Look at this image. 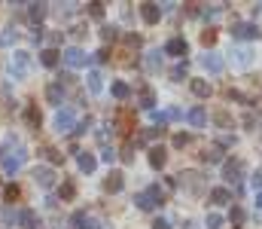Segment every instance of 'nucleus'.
Listing matches in <instances>:
<instances>
[{
	"instance_id": "obj_33",
	"label": "nucleus",
	"mask_w": 262,
	"mask_h": 229,
	"mask_svg": "<svg viewBox=\"0 0 262 229\" xmlns=\"http://www.w3.org/2000/svg\"><path fill=\"white\" fill-rule=\"evenodd\" d=\"M58 196H61V199H73V196H76V186H73L70 180H64L61 190H58Z\"/></svg>"
},
{
	"instance_id": "obj_39",
	"label": "nucleus",
	"mask_w": 262,
	"mask_h": 229,
	"mask_svg": "<svg viewBox=\"0 0 262 229\" xmlns=\"http://www.w3.org/2000/svg\"><path fill=\"white\" fill-rule=\"evenodd\" d=\"M201 43H204V46H213V43H216V31H204V34H201Z\"/></svg>"
},
{
	"instance_id": "obj_41",
	"label": "nucleus",
	"mask_w": 262,
	"mask_h": 229,
	"mask_svg": "<svg viewBox=\"0 0 262 229\" xmlns=\"http://www.w3.org/2000/svg\"><path fill=\"white\" fill-rule=\"evenodd\" d=\"M101 159L113 165V159H116V150H113V147H104V153H101Z\"/></svg>"
},
{
	"instance_id": "obj_9",
	"label": "nucleus",
	"mask_w": 262,
	"mask_h": 229,
	"mask_svg": "<svg viewBox=\"0 0 262 229\" xmlns=\"http://www.w3.org/2000/svg\"><path fill=\"white\" fill-rule=\"evenodd\" d=\"M122 186H125V174L122 171H110L107 180H104V193H122Z\"/></svg>"
},
{
	"instance_id": "obj_25",
	"label": "nucleus",
	"mask_w": 262,
	"mask_h": 229,
	"mask_svg": "<svg viewBox=\"0 0 262 229\" xmlns=\"http://www.w3.org/2000/svg\"><path fill=\"white\" fill-rule=\"evenodd\" d=\"M180 186L198 190V186H201V174H195V171H186V174H180Z\"/></svg>"
},
{
	"instance_id": "obj_6",
	"label": "nucleus",
	"mask_w": 262,
	"mask_h": 229,
	"mask_svg": "<svg viewBox=\"0 0 262 229\" xmlns=\"http://www.w3.org/2000/svg\"><path fill=\"white\" fill-rule=\"evenodd\" d=\"M241 162L238 159H223V177H226V183H235L238 186V180H241Z\"/></svg>"
},
{
	"instance_id": "obj_50",
	"label": "nucleus",
	"mask_w": 262,
	"mask_h": 229,
	"mask_svg": "<svg viewBox=\"0 0 262 229\" xmlns=\"http://www.w3.org/2000/svg\"><path fill=\"white\" fill-rule=\"evenodd\" d=\"M256 211H262V193H256Z\"/></svg>"
},
{
	"instance_id": "obj_8",
	"label": "nucleus",
	"mask_w": 262,
	"mask_h": 229,
	"mask_svg": "<svg viewBox=\"0 0 262 229\" xmlns=\"http://www.w3.org/2000/svg\"><path fill=\"white\" fill-rule=\"evenodd\" d=\"M64 61L70 68H85V65H89V55H85L79 46H70V49H64Z\"/></svg>"
},
{
	"instance_id": "obj_31",
	"label": "nucleus",
	"mask_w": 262,
	"mask_h": 229,
	"mask_svg": "<svg viewBox=\"0 0 262 229\" xmlns=\"http://www.w3.org/2000/svg\"><path fill=\"white\" fill-rule=\"evenodd\" d=\"M204 226H207V229H223V226H226V220H223V214H207Z\"/></svg>"
},
{
	"instance_id": "obj_46",
	"label": "nucleus",
	"mask_w": 262,
	"mask_h": 229,
	"mask_svg": "<svg viewBox=\"0 0 262 229\" xmlns=\"http://www.w3.org/2000/svg\"><path fill=\"white\" fill-rule=\"evenodd\" d=\"M131 150H134V141H128L125 150H122V159H125V162H131Z\"/></svg>"
},
{
	"instance_id": "obj_47",
	"label": "nucleus",
	"mask_w": 262,
	"mask_h": 229,
	"mask_svg": "<svg viewBox=\"0 0 262 229\" xmlns=\"http://www.w3.org/2000/svg\"><path fill=\"white\" fill-rule=\"evenodd\" d=\"M232 144H235V138H232V135H226V138H220V144H216V147H232Z\"/></svg>"
},
{
	"instance_id": "obj_11",
	"label": "nucleus",
	"mask_w": 262,
	"mask_h": 229,
	"mask_svg": "<svg viewBox=\"0 0 262 229\" xmlns=\"http://www.w3.org/2000/svg\"><path fill=\"white\" fill-rule=\"evenodd\" d=\"M73 122H76V119H73V110H58V113H55V132L64 135V132L73 129Z\"/></svg>"
},
{
	"instance_id": "obj_30",
	"label": "nucleus",
	"mask_w": 262,
	"mask_h": 229,
	"mask_svg": "<svg viewBox=\"0 0 262 229\" xmlns=\"http://www.w3.org/2000/svg\"><path fill=\"white\" fill-rule=\"evenodd\" d=\"M85 82H89V92H92V95H98V92H101V74H98V71H92Z\"/></svg>"
},
{
	"instance_id": "obj_3",
	"label": "nucleus",
	"mask_w": 262,
	"mask_h": 229,
	"mask_svg": "<svg viewBox=\"0 0 262 229\" xmlns=\"http://www.w3.org/2000/svg\"><path fill=\"white\" fill-rule=\"evenodd\" d=\"M232 37L235 40H256L259 37V25H253V22H235L232 25Z\"/></svg>"
},
{
	"instance_id": "obj_16",
	"label": "nucleus",
	"mask_w": 262,
	"mask_h": 229,
	"mask_svg": "<svg viewBox=\"0 0 262 229\" xmlns=\"http://www.w3.org/2000/svg\"><path fill=\"white\" fill-rule=\"evenodd\" d=\"M201 65H204V71H210V74H220V71H223V58H220L216 52L201 55Z\"/></svg>"
},
{
	"instance_id": "obj_29",
	"label": "nucleus",
	"mask_w": 262,
	"mask_h": 229,
	"mask_svg": "<svg viewBox=\"0 0 262 229\" xmlns=\"http://www.w3.org/2000/svg\"><path fill=\"white\" fill-rule=\"evenodd\" d=\"M140 107H143V110H152V107H156V95H152V89H143V92H140Z\"/></svg>"
},
{
	"instance_id": "obj_1",
	"label": "nucleus",
	"mask_w": 262,
	"mask_h": 229,
	"mask_svg": "<svg viewBox=\"0 0 262 229\" xmlns=\"http://www.w3.org/2000/svg\"><path fill=\"white\" fill-rule=\"evenodd\" d=\"M162 202H165V193H162V186H159V183H152L149 190H143V193H137V196H134V205H137L140 211H156Z\"/></svg>"
},
{
	"instance_id": "obj_38",
	"label": "nucleus",
	"mask_w": 262,
	"mask_h": 229,
	"mask_svg": "<svg viewBox=\"0 0 262 229\" xmlns=\"http://www.w3.org/2000/svg\"><path fill=\"white\" fill-rule=\"evenodd\" d=\"M89 12H92L95 18H104V3H89Z\"/></svg>"
},
{
	"instance_id": "obj_24",
	"label": "nucleus",
	"mask_w": 262,
	"mask_h": 229,
	"mask_svg": "<svg viewBox=\"0 0 262 229\" xmlns=\"http://www.w3.org/2000/svg\"><path fill=\"white\" fill-rule=\"evenodd\" d=\"M110 92H113V98H116V101H128V98H131L128 82H119V79L113 82V89H110Z\"/></svg>"
},
{
	"instance_id": "obj_43",
	"label": "nucleus",
	"mask_w": 262,
	"mask_h": 229,
	"mask_svg": "<svg viewBox=\"0 0 262 229\" xmlns=\"http://www.w3.org/2000/svg\"><path fill=\"white\" fill-rule=\"evenodd\" d=\"M165 116H168V122H174V119H180V116H183V113H180V110H177V107H171V110H165Z\"/></svg>"
},
{
	"instance_id": "obj_7",
	"label": "nucleus",
	"mask_w": 262,
	"mask_h": 229,
	"mask_svg": "<svg viewBox=\"0 0 262 229\" xmlns=\"http://www.w3.org/2000/svg\"><path fill=\"white\" fill-rule=\"evenodd\" d=\"M34 180H37V186L52 190V186H55V171H52L49 165H37V168H34Z\"/></svg>"
},
{
	"instance_id": "obj_42",
	"label": "nucleus",
	"mask_w": 262,
	"mask_h": 229,
	"mask_svg": "<svg viewBox=\"0 0 262 229\" xmlns=\"http://www.w3.org/2000/svg\"><path fill=\"white\" fill-rule=\"evenodd\" d=\"M213 119H216L220 126H226V129H232V119H229V113H216Z\"/></svg>"
},
{
	"instance_id": "obj_22",
	"label": "nucleus",
	"mask_w": 262,
	"mask_h": 229,
	"mask_svg": "<svg viewBox=\"0 0 262 229\" xmlns=\"http://www.w3.org/2000/svg\"><path fill=\"white\" fill-rule=\"evenodd\" d=\"M189 86H192V92H195L198 98H210V92H213V86L207 79H192Z\"/></svg>"
},
{
	"instance_id": "obj_44",
	"label": "nucleus",
	"mask_w": 262,
	"mask_h": 229,
	"mask_svg": "<svg viewBox=\"0 0 262 229\" xmlns=\"http://www.w3.org/2000/svg\"><path fill=\"white\" fill-rule=\"evenodd\" d=\"M89 126H92V119H82V122H79L73 132H76V135H85V132H89Z\"/></svg>"
},
{
	"instance_id": "obj_12",
	"label": "nucleus",
	"mask_w": 262,
	"mask_h": 229,
	"mask_svg": "<svg viewBox=\"0 0 262 229\" xmlns=\"http://www.w3.org/2000/svg\"><path fill=\"white\" fill-rule=\"evenodd\" d=\"M18 223L25 229H40V214L34 208H25V211H18Z\"/></svg>"
},
{
	"instance_id": "obj_15",
	"label": "nucleus",
	"mask_w": 262,
	"mask_h": 229,
	"mask_svg": "<svg viewBox=\"0 0 262 229\" xmlns=\"http://www.w3.org/2000/svg\"><path fill=\"white\" fill-rule=\"evenodd\" d=\"M73 223H76V229H101V220L98 217H89L85 211L73 214Z\"/></svg>"
},
{
	"instance_id": "obj_17",
	"label": "nucleus",
	"mask_w": 262,
	"mask_h": 229,
	"mask_svg": "<svg viewBox=\"0 0 262 229\" xmlns=\"http://www.w3.org/2000/svg\"><path fill=\"white\" fill-rule=\"evenodd\" d=\"M165 162H168L165 147H152V150H149V165H152L156 171H162V168H165Z\"/></svg>"
},
{
	"instance_id": "obj_19",
	"label": "nucleus",
	"mask_w": 262,
	"mask_h": 229,
	"mask_svg": "<svg viewBox=\"0 0 262 229\" xmlns=\"http://www.w3.org/2000/svg\"><path fill=\"white\" fill-rule=\"evenodd\" d=\"M28 18H31L34 25H40V22L46 18V3H28Z\"/></svg>"
},
{
	"instance_id": "obj_37",
	"label": "nucleus",
	"mask_w": 262,
	"mask_h": 229,
	"mask_svg": "<svg viewBox=\"0 0 262 229\" xmlns=\"http://www.w3.org/2000/svg\"><path fill=\"white\" fill-rule=\"evenodd\" d=\"M3 199H6V202H15V199H18V186H15V183H9V186L3 190Z\"/></svg>"
},
{
	"instance_id": "obj_32",
	"label": "nucleus",
	"mask_w": 262,
	"mask_h": 229,
	"mask_svg": "<svg viewBox=\"0 0 262 229\" xmlns=\"http://www.w3.org/2000/svg\"><path fill=\"white\" fill-rule=\"evenodd\" d=\"M186 74H189V65H186V61H180V65L171 71V79H174V82H180V79H183Z\"/></svg>"
},
{
	"instance_id": "obj_5",
	"label": "nucleus",
	"mask_w": 262,
	"mask_h": 229,
	"mask_svg": "<svg viewBox=\"0 0 262 229\" xmlns=\"http://www.w3.org/2000/svg\"><path fill=\"white\" fill-rule=\"evenodd\" d=\"M162 52H165V55H174V58H183V55H189V43H186L183 37H171Z\"/></svg>"
},
{
	"instance_id": "obj_23",
	"label": "nucleus",
	"mask_w": 262,
	"mask_h": 229,
	"mask_svg": "<svg viewBox=\"0 0 262 229\" xmlns=\"http://www.w3.org/2000/svg\"><path fill=\"white\" fill-rule=\"evenodd\" d=\"M201 162H207V165L223 162V147H207V150L201 153Z\"/></svg>"
},
{
	"instance_id": "obj_13",
	"label": "nucleus",
	"mask_w": 262,
	"mask_h": 229,
	"mask_svg": "<svg viewBox=\"0 0 262 229\" xmlns=\"http://www.w3.org/2000/svg\"><path fill=\"white\" fill-rule=\"evenodd\" d=\"M229 202H232V193H229L226 186H213V190H210V205L223 208V205H229Z\"/></svg>"
},
{
	"instance_id": "obj_49",
	"label": "nucleus",
	"mask_w": 262,
	"mask_h": 229,
	"mask_svg": "<svg viewBox=\"0 0 262 229\" xmlns=\"http://www.w3.org/2000/svg\"><path fill=\"white\" fill-rule=\"evenodd\" d=\"M152 229H171V223H168V220H162V217H159V220H156V223H152Z\"/></svg>"
},
{
	"instance_id": "obj_21",
	"label": "nucleus",
	"mask_w": 262,
	"mask_h": 229,
	"mask_svg": "<svg viewBox=\"0 0 262 229\" xmlns=\"http://www.w3.org/2000/svg\"><path fill=\"white\" fill-rule=\"evenodd\" d=\"M58 55H61L58 49H43L40 52V65L43 68H58Z\"/></svg>"
},
{
	"instance_id": "obj_14",
	"label": "nucleus",
	"mask_w": 262,
	"mask_h": 229,
	"mask_svg": "<svg viewBox=\"0 0 262 229\" xmlns=\"http://www.w3.org/2000/svg\"><path fill=\"white\" fill-rule=\"evenodd\" d=\"M186 122H189L192 129H204V126H207V113H204V107H192V110L186 113Z\"/></svg>"
},
{
	"instance_id": "obj_34",
	"label": "nucleus",
	"mask_w": 262,
	"mask_h": 229,
	"mask_svg": "<svg viewBox=\"0 0 262 229\" xmlns=\"http://www.w3.org/2000/svg\"><path fill=\"white\" fill-rule=\"evenodd\" d=\"M232 55H238V65H250V58H253V52H250V49H235Z\"/></svg>"
},
{
	"instance_id": "obj_20",
	"label": "nucleus",
	"mask_w": 262,
	"mask_h": 229,
	"mask_svg": "<svg viewBox=\"0 0 262 229\" xmlns=\"http://www.w3.org/2000/svg\"><path fill=\"white\" fill-rule=\"evenodd\" d=\"M46 98H49V104H61L64 101V82H52L46 89Z\"/></svg>"
},
{
	"instance_id": "obj_45",
	"label": "nucleus",
	"mask_w": 262,
	"mask_h": 229,
	"mask_svg": "<svg viewBox=\"0 0 262 229\" xmlns=\"http://www.w3.org/2000/svg\"><path fill=\"white\" fill-rule=\"evenodd\" d=\"M250 183H253V190H256V193H262V171L253 174V180H250Z\"/></svg>"
},
{
	"instance_id": "obj_27",
	"label": "nucleus",
	"mask_w": 262,
	"mask_h": 229,
	"mask_svg": "<svg viewBox=\"0 0 262 229\" xmlns=\"http://www.w3.org/2000/svg\"><path fill=\"white\" fill-rule=\"evenodd\" d=\"M25 122H28L31 129H40V122H43V119H40V110H37V107H28V110H25Z\"/></svg>"
},
{
	"instance_id": "obj_18",
	"label": "nucleus",
	"mask_w": 262,
	"mask_h": 229,
	"mask_svg": "<svg viewBox=\"0 0 262 229\" xmlns=\"http://www.w3.org/2000/svg\"><path fill=\"white\" fill-rule=\"evenodd\" d=\"M76 162H79V171H82V174H92V171L98 168V159H95L92 153H79Z\"/></svg>"
},
{
	"instance_id": "obj_10",
	"label": "nucleus",
	"mask_w": 262,
	"mask_h": 229,
	"mask_svg": "<svg viewBox=\"0 0 262 229\" xmlns=\"http://www.w3.org/2000/svg\"><path fill=\"white\" fill-rule=\"evenodd\" d=\"M140 15H143L146 25H156L162 18V6L159 3H140Z\"/></svg>"
},
{
	"instance_id": "obj_4",
	"label": "nucleus",
	"mask_w": 262,
	"mask_h": 229,
	"mask_svg": "<svg viewBox=\"0 0 262 229\" xmlns=\"http://www.w3.org/2000/svg\"><path fill=\"white\" fill-rule=\"evenodd\" d=\"M25 159H28V153H25V150L9 153V156L3 159V174H6V177H15V174H18V168L25 165Z\"/></svg>"
},
{
	"instance_id": "obj_26",
	"label": "nucleus",
	"mask_w": 262,
	"mask_h": 229,
	"mask_svg": "<svg viewBox=\"0 0 262 229\" xmlns=\"http://www.w3.org/2000/svg\"><path fill=\"white\" fill-rule=\"evenodd\" d=\"M229 223H232L235 229H238V226H244V223H247V211L235 205V208H232V214H229Z\"/></svg>"
},
{
	"instance_id": "obj_35",
	"label": "nucleus",
	"mask_w": 262,
	"mask_h": 229,
	"mask_svg": "<svg viewBox=\"0 0 262 229\" xmlns=\"http://www.w3.org/2000/svg\"><path fill=\"white\" fill-rule=\"evenodd\" d=\"M189 141H192V138H189L186 132H177V135H174V147H177V150H183V147H186Z\"/></svg>"
},
{
	"instance_id": "obj_28",
	"label": "nucleus",
	"mask_w": 262,
	"mask_h": 229,
	"mask_svg": "<svg viewBox=\"0 0 262 229\" xmlns=\"http://www.w3.org/2000/svg\"><path fill=\"white\" fill-rule=\"evenodd\" d=\"M146 68H149V71H162V49H152V52H149Z\"/></svg>"
},
{
	"instance_id": "obj_36",
	"label": "nucleus",
	"mask_w": 262,
	"mask_h": 229,
	"mask_svg": "<svg viewBox=\"0 0 262 229\" xmlns=\"http://www.w3.org/2000/svg\"><path fill=\"white\" fill-rule=\"evenodd\" d=\"M43 153H46V159H49L52 165H58V162H64V156H61V153H58V150H52V147H46V150H43Z\"/></svg>"
},
{
	"instance_id": "obj_48",
	"label": "nucleus",
	"mask_w": 262,
	"mask_h": 229,
	"mask_svg": "<svg viewBox=\"0 0 262 229\" xmlns=\"http://www.w3.org/2000/svg\"><path fill=\"white\" fill-rule=\"evenodd\" d=\"M104 40H116V28H104Z\"/></svg>"
},
{
	"instance_id": "obj_40",
	"label": "nucleus",
	"mask_w": 262,
	"mask_h": 229,
	"mask_svg": "<svg viewBox=\"0 0 262 229\" xmlns=\"http://www.w3.org/2000/svg\"><path fill=\"white\" fill-rule=\"evenodd\" d=\"M220 12H223V6H207V9H204L201 15H204V18H216Z\"/></svg>"
},
{
	"instance_id": "obj_2",
	"label": "nucleus",
	"mask_w": 262,
	"mask_h": 229,
	"mask_svg": "<svg viewBox=\"0 0 262 229\" xmlns=\"http://www.w3.org/2000/svg\"><path fill=\"white\" fill-rule=\"evenodd\" d=\"M9 74L15 76V79H25V76L31 74V55L18 49V52L9 58Z\"/></svg>"
}]
</instances>
